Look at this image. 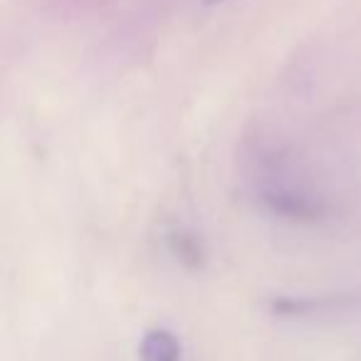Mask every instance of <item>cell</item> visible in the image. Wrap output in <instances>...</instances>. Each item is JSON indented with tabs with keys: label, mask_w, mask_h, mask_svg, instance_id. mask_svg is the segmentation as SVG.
I'll return each mask as SVG.
<instances>
[{
	"label": "cell",
	"mask_w": 361,
	"mask_h": 361,
	"mask_svg": "<svg viewBox=\"0 0 361 361\" xmlns=\"http://www.w3.org/2000/svg\"><path fill=\"white\" fill-rule=\"evenodd\" d=\"M260 198L272 216L292 223H317L326 213L319 196H312V193L287 186V183H272V186L262 188Z\"/></svg>",
	"instance_id": "cell-1"
},
{
	"label": "cell",
	"mask_w": 361,
	"mask_h": 361,
	"mask_svg": "<svg viewBox=\"0 0 361 361\" xmlns=\"http://www.w3.org/2000/svg\"><path fill=\"white\" fill-rule=\"evenodd\" d=\"M166 247L186 270H201L206 265V245L188 228H171L166 233Z\"/></svg>",
	"instance_id": "cell-2"
},
{
	"label": "cell",
	"mask_w": 361,
	"mask_h": 361,
	"mask_svg": "<svg viewBox=\"0 0 361 361\" xmlns=\"http://www.w3.org/2000/svg\"><path fill=\"white\" fill-rule=\"evenodd\" d=\"M141 361H183V346L173 331L154 326L141 336L139 344Z\"/></svg>",
	"instance_id": "cell-3"
},
{
	"label": "cell",
	"mask_w": 361,
	"mask_h": 361,
	"mask_svg": "<svg viewBox=\"0 0 361 361\" xmlns=\"http://www.w3.org/2000/svg\"><path fill=\"white\" fill-rule=\"evenodd\" d=\"M218 3H226V0H206V6H218Z\"/></svg>",
	"instance_id": "cell-4"
}]
</instances>
